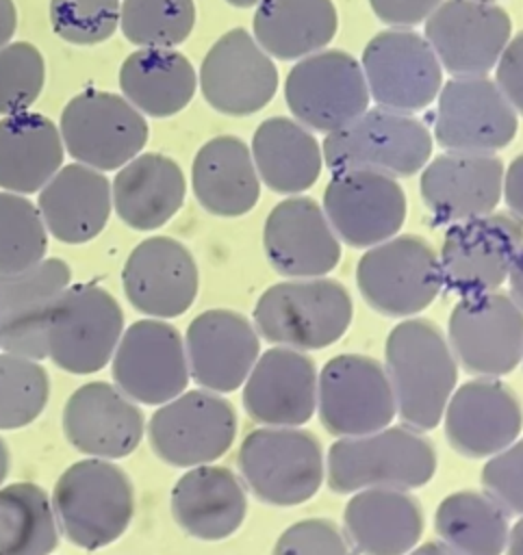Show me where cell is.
I'll return each mask as SVG.
<instances>
[{
    "instance_id": "42",
    "label": "cell",
    "mask_w": 523,
    "mask_h": 555,
    "mask_svg": "<svg viewBox=\"0 0 523 555\" xmlns=\"http://www.w3.org/2000/svg\"><path fill=\"white\" fill-rule=\"evenodd\" d=\"M50 397V377L39 360L0 353V429H20L37 421Z\"/></svg>"
},
{
    "instance_id": "31",
    "label": "cell",
    "mask_w": 523,
    "mask_h": 555,
    "mask_svg": "<svg viewBox=\"0 0 523 555\" xmlns=\"http://www.w3.org/2000/svg\"><path fill=\"white\" fill-rule=\"evenodd\" d=\"M343 531L360 555H406L423 533V507L410 490H358L345 505Z\"/></svg>"
},
{
    "instance_id": "41",
    "label": "cell",
    "mask_w": 523,
    "mask_h": 555,
    "mask_svg": "<svg viewBox=\"0 0 523 555\" xmlns=\"http://www.w3.org/2000/svg\"><path fill=\"white\" fill-rule=\"evenodd\" d=\"M193 0H124L119 26L139 48H176L193 30Z\"/></svg>"
},
{
    "instance_id": "37",
    "label": "cell",
    "mask_w": 523,
    "mask_h": 555,
    "mask_svg": "<svg viewBox=\"0 0 523 555\" xmlns=\"http://www.w3.org/2000/svg\"><path fill=\"white\" fill-rule=\"evenodd\" d=\"M254 39L280 61L304 59L326 48L339 26L332 0H260Z\"/></svg>"
},
{
    "instance_id": "30",
    "label": "cell",
    "mask_w": 523,
    "mask_h": 555,
    "mask_svg": "<svg viewBox=\"0 0 523 555\" xmlns=\"http://www.w3.org/2000/svg\"><path fill=\"white\" fill-rule=\"evenodd\" d=\"M37 208L48 234L56 241L87 243L104 230L111 217V182L89 165H65L39 191Z\"/></svg>"
},
{
    "instance_id": "53",
    "label": "cell",
    "mask_w": 523,
    "mask_h": 555,
    "mask_svg": "<svg viewBox=\"0 0 523 555\" xmlns=\"http://www.w3.org/2000/svg\"><path fill=\"white\" fill-rule=\"evenodd\" d=\"M406 555H456L454 551H449L441 540L438 542H425L421 546H414L412 551H408Z\"/></svg>"
},
{
    "instance_id": "33",
    "label": "cell",
    "mask_w": 523,
    "mask_h": 555,
    "mask_svg": "<svg viewBox=\"0 0 523 555\" xmlns=\"http://www.w3.org/2000/svg\"><path fill=\"white\" fill-rule=\"evenodd\" d=\"M191 184L200 206L217 217H241L260 195L252 152L239 137H215L204 143L193 158Z\"/></svg>"
},
{
    "instance_id": "5",
    "label": "cell",
    "mask_w": 523,
    "mask_h": 555,
    "mask_svg": "<svg viewBox=\"0 0 523 555\" xmlns=\"http://www.w3.org/2000/svg\"><path fill=\"white\" fill-rule=\"evenodd\" d=\"M241 479L263 503L291 507L317 494L326 479L321 442L302 427H258L237 455Z\"/></svg>"
},
{
    "instance_id": "40",
    "label": "cell",
    "mask_w": 523,
    "mask_h": 555,
    "mask_svg": "<svg viewBox=\"0 0 523 555\" xmlns=\"http://www.w3.org/2000/svg\"><path fill=\"white\" fill-rule=\"evenodd\" d=\"M48 230L39 208L20 193L0 191V275L30 269L46 258Z\"/></svg>"
},
{
    "instance_id": "4",
    "label": "cell",
    "mask_w": 523,
    "mask_h": 555,
    "mask_svg": "<svg viewBox=\"0 0 523 555\" xmlns=\"http://www.w3.org/2000/svg\"><path fill=\"white\" fill-rule=\"evenodd\" d=\"M52 507L65 538L98 551L124 535L135 514V488L111 460L87 457L67 466L54 483Z\"/></svg>"
},
{
    "instance_id": "16",
    "label": "cell",
    "mask_w": 523,
    "mask_h": 555,
    "mask_svg": "<svg viewBox=\"0 0 523 555\" xmlns=\"http://www.w3.org/2000/svg\"><path fill=\"white\" fill-rule=\"evenodd\" d=\"M360 67L375 104L399 113L425 108L443 87V67L432 46L404 28L378 33L367 43Z\"/></svg>"
},
{
    "instance_id": "52",
    "label": "cell",
    "mask_w": 523,
    "mask_h": 555,
    "mask_svg": "<svg viewBox=\"0 0 523 555\" xmlns=\"http://www.w3.org/2000/svg\"><path fill=\"white\" fill-rule=\"evenodd\" d=\"M506 555H523V516L510 527L508 533V544H506Z\"/></svg>"
},
{
    "instance_id": "24",
    "label": "cell",
    "mask_w": 523,
    "mask_h": 555,
    "mask_svg": "<svg viewBox=\"0 0 523 555\" xmlns=\"http://www.w3.org/2000/svg\"><path fill=\"white\" fill-rule=\"evenodd\" d=\"M63 434L87 457L119 460L139 447L145 434V418L137 401L115 384L89 382L67 397Z\"/></svg>"
},
{
    "instance_id": "45",
    "label": "cell",
    "mask_w": 523,
    "mask_h": 555,
    "mask_svg": "<svg viewBox=\"0 0 523 555\" xmlns=\"http://www.w3.org/2000/svg\"><path fill=\"white\" fill-rule=\"evenodd\" d=\"M271 555H356V551L332 520L306 518L282 531Z\"/></svg>"
},
{
    "instance_id": "38",
    "label": "cell",
    "mask_w": 523,
    "mask_h": 555,
    "mask_svg": "<svg viewBox=\"0 0 523 555\" xmlns=\"http://www.w3.org/2000/svg\"><path fill=\"white\" fill-rule=\"evenodd\" d=\"M510 516L480 490L447 494L434 516L438 540L456 555H503L510 533Z\"/></svg>"
},
{
    "instance_id": "3",
    "label": "cell",
    "mask_w": 523,
    "mask_h": 555,
    "mask_svg": "<svg viewBox=\"0 0 523 555\" xmlns=\"http://www.w3.org/2000/svg\"><path fill=\"white\" fill-rule=\"evenodd\" d=\"M354 304L332 278H286L269 286L254 306L258 336L278 347L315 351L336 343L352 325Z\"/></svg>"
},
{
    "instance_id": "2",
    "label": "cell",
    "mask_w": 523,
    "mask_h": 555,
    "mask_svg": "<svg viewBox=\"0 0 523 555\" xmlns=\"http://www.w3.org/2000/svg\"><path fill=\"white\" fill-rule=\"evenodd\" d=\"M436 473V449L423 431L408 425L345 436L332 442L326 460V481L339 494L369 488L414 490Z\"/></svg>"
},
{
    "instance_id": "13",
    "label": "cell",
    "mask_w": 523,
    "mask_h": 555,
    "mask_svg": "<svg viewBox=\"0 0 523 555\" xmlns=\"http://www.w3.org/2000/svg\"><path fill=\"white\" fill-rule=\"evenodd\" d=\"M293 117L317 132H332L369 108L362 67L343 50H319L299 59L284 82Z\"/></svg>"
},
{
    "instance_id": "18",
    "label": "cell",
    "mask_w": 523,
    "mask_h": 555,
    "mask_svg": "<svg viewBox=\"0 0 523 555\" xmlns=\"http://www.w3.org/2000/svg\"><path fill=\"white\" fill-rule=\"evenodd\" d=\"M510 33V15L490 0H443L425 20V39L454 78L486 76Z\"/></svg>"
},
{
    "instance_id": "46",
    "label": "cell",
    "mask_w": 523,
    "mask_h": 555,
    "mask_svg": "<svg viewBox=\"0 0 523 555\" xmlns=\"http://www.w3.org/2000/svg\"><path fill=\"white\" fill-rule=\"evenodd\" d=\"M482 486L508 516H523V438L486 460Z\"/></svg>"
},
{
    "instance_id": "17",
    "label": "cell",
    "mask_w": 523,
    "mask_h": 555,
    "mask_svg": "<svg viewBox=\"0 0 523 555\" xmlns=\"http://www.w3.org/2000/svg\"><path fill=\"white\" fill-rule=\"evenodd\" d=\"M516 126V111L486 76H458L438 91L434 137L449 152L493 154L510 145Z\"/></svg>"
},
{
    "instance_id": "48",
    "label": "cell",
    "mask_w": 523,
    "mask_h": 555,
    "mask_svg": "<svg viewBox=\"0 0 523 555\" xmlns=\"http://www.w3.org/2000/svg\"><path fill=\"white\" fill-rule=\"evenodd\" d=\"M443 0H369L378 20L388 26H414L425 22Z\"/></svg>"
},
{
    "instance_id": "26",
    "label": "cell",
    "mask_w": 523,
    "mask_h": 555,
    "mask_svg": "<svg viewBox=\"0 0 523 555\" xmlns=\"http://www.w3.org/2000/svg\"><path fill=\"white\" fill-rule=\"evenodd\" d=\"M72 271L61 258H43L26 271L0 275V347L33 360L48 358L50 314L69 286Z\"/></svg>"
},
{
    "instance_id": "32",
    "label": "cell",
    "mask_w": 523,
    "mask_h": 555,
    "mask_svg": "<svg viewBox=\"0 0 523 555\" xmlns=\"http://www.w3.org/2000/svg\"><path fill=\"white\" fill-rule=\"evenodd\" d=\"M184 193L180 165L156 152L137 154L111 182L113 210L128 228L141 232L165 225L180 210Z\"/></svg>"
},
{
    "instance_id": "14",
    "label": "cell",
    "mask_w": 523,
    "mask_h": 555,
    "mask_svg": "<svg viewBox=\"0 0 523 555\" xmlns=\"http://www.w3.org/2000/svg\"><path fill=\"white\" fill-rule=\"evenodd\" d=\"M111 373L132 401L161 405L184 392L191 379L184 336L165 319L135 321L117 343Z\"/></svg>"
},
{
    "instance_id": "56",
    "label": "cell",
    "mask_w": 523,
    "mask_h": 555,
    "mask_svg": "<svg viewBox=\"0 0 523 555\" xmlns=\"http://www.w3.org/2000/svg\"><path fill=\"white\" fill-rule=\"evenodd\" d=\"M490 2H493V0H490Z\"/></svg>"
},
{
    "instance_id": "22",
    "label": "cell",
    "mask_w": 523,
    "mask_h": 555,
    "mask_svg": "<svg viewBox=\"0 0 523 555\" xmlns=\"http://www.w3.org/2000/svg\"><path fill=\"white\" fill-rule=\"evenodd\" d=\"M184 349L191 379L219 395L239 390L260 356V336L237 310L200 312L187 327Z\"/></svg>"
},
{
    "instance_id": "8",
    "label": "cell",
    "mask_w": 523,
    "mask_h": 555,
    "mask_svg": "<svg viewBox=\"0 0 523 555\" xmlns=\"http://www.w3.org/2000/svg\"><path fill=\"white\" fill-rule=\"evenodd\" d=\"M124 334V310L98 284H69L48 323V358L65 373L89 375L102 371Z\"/></svg>"
},
{
    "instance_id": "10",
    "label": "cell",
    "mask_w": 523,
    "mask_h": 555,
    "mask_svg": "<svg viewBox=\"0 0 523 555\" xmlns=\"http://www.w3.org/2000/svg\"><path fill=\"white\" fill-rule=\"evenodd\" d=\"M237 412L213 390H184L158 405L148 423V440L158 460L178 468L213 464L232 447Z\"/></svg>"
},
{
    "instance_id": "11",
    "label": "cell",
    "mask_w": 523,
    "mask_h": 555,
    "mask_svg": "<svg viewBox=\"0 0 523 555\" xmlns=\"http://www.w3.org/2000/svg\"><path fill=\"white\" fill-rule=\"evenodd\" d=\"M59 132L63 147L98 171L124 167L148 141L143 113L124 95L98 89H87L65 104Z\"/></svg>"
},
{
    "instance_id": "1",
    "label": "cell",
    "mask_w": 523,
    "mask_h": 555,
    "mask_svg": "<svg viewBox=\"0 0 523 555\" xmlns=\"http://www.w3.org/2000/svg\"><path fill=\"white\" fill-rule=\"evenodd\" d=\"M384 369L401 423L434 429L458 384V362L443 330L428 319L399 321L386 338Z\"/></svg>"
},
{
    "instance_id": "49",
    "label": "cell",
    "mask_w": 523,
    "mask_h": 555,
    "mask_svg": "<svg viewBox=\"0 0 523 555\" xmlns=\"http://www.w3.org/2000/svg\"><path fill=\"white\" fill-rule=\"evenodd\" d=\"M501 197L506 199L510 215L523 225V154H519L503 171Z\"/></svg>"
},
{
    "instance_id": "9",
    "label": "cell",
    "mask_w": 523,
    "mask_h": 555,
    "mask_svg": "<svg viewBox=\"0 0 523 555\" xmlns=\"http://www.w3.org/2000/svg\"><path fill=\"white\" fill-rule=\"evenodd\" d=\"M447 343L475 377H503L523 360V308L510 293L462 295L449 312Z\"/></svg>"
},
{
    "instance_id": "28",
    "label": "cell",
    "mask_w": 523,
    "mask_h": 555,
    "mask_svg": "<svg viewBox=\"0 0 523 555\" xmlns=\"http://www.w3.org/2000/svg\"><path fill=\"white\" fill-rule=\"evenodd\" d=\"M503 163L493 154L447 152L421 173V197L436 221L460 223L497 208Z\"/></svg>"
},
{
    "instance_id": "39",
    "label": "cell",
    "mask_w": 523,
    "mask_h": 555,
    "mask_svg": "<svg viewBox=\"0 0 523 555\" xmlns=\"http://www.w3.org/2000/svg\"><path fill=\"white\" fill-rule=\"evenodd\" d=\"M52 496L37 483L0 488V555H50L59 544Z\"/></svg>"
},
{
    "instance_id": "35",
    "label": "cell",
    "mask_w": 523,
    "mask_h": 555,
    "mask_svg": "<svg viewBox=\"0 0 523 555\" xmlns=\"http://www.w3.org/2000/svg\"><path fill=\"white\" fill-rule=\"evenodd\" d=\"M124 98L150 117L180 113L197 89L189 59L174 48H139L119 67Z\"/></svg>"
},
{
    "instance_id": "7",
    "label": "cell",
    "mask_w": 523,
    "mask_h": 555,
    "mask_svg": "<svg viewBox=\"0 0 523 555\" xmlns=\"http://www.w3.org/2000/svg\"><path fill=\"white\" fill-rule=\"evenodd\" d=\"M356 284L362 299L378 312L408 319L425 310L443 288L434 247L414 234H395L360 256Z\"/></svg>"
},
{
    "instance_id": "51",
    "label": "cell",
    "mask_w": 523,
    "mask_h": 555,
    "mask_svg": "<svg viewBox=\"0 0 523 555\" xmlns=\"http://www.w3.org/2000/svg\"><path fill=\"white\" fill-rule=\"evenodd\" d=\"M508 284H510V295L514 297V301L523 308V245L512 262L510 275H508Z\"/></svg>"
},
{
    "instance_id": "44",
    "label": "cell",
    "mask_w": 523,
    "mask_h": 555,
    "mask_svg": "<svg viewBox=\"0 0 523 555\" xmlns=\"http://www.w3.org/2000/svg\"><path fill=\"white\" fill-rule=\"evenodd\" d=\"M119 7V0H50V24L61 39L93 46L117 30Z\"/></svg>"
},
{
    "instance_id": "25",
    "label": "cell",
    "mask_w": 523,
    "mask_h": 555,
    "mask_svg": "<svg viewBox=\"0 0 523 555\" xmlns=\"http://www.w3.org/2000/svg\"><path fill=\"white\" fill-rule=\"evenodd\" d=\"M269 264L284 278H321L341 260V241L323 208L304 195L271 208L263 230Z\"/></svg>"
},
{
    "instance_id": "20",
    "label": "cell",
    "mask_w": 523,
    "mask_h": 555,
    "mask_svg": "<svg viewBox=\"0 0 523 555\" xmlns=\"http://www.w3.org/2000/svg\"><path fill=\"white\" fill-rule=\"evenodd\" d=\"M441 421L454 451L488 460L519 438L523 403L499 377H473L451 392Z\"/></svg>"
},
{
    "instance_id": "50",
    "label": "cell",
    "mask_w": 523,
    "mask_h": 555,
    "mask_svg": "<svg viewBox=\"0 0 523 555\" xmlns=\"http://www.w3.org/2000/svg\"><path fill=\"white\" fill-rule=\"evenodd\" d=\"M17 26V9L13 0H0V48L7 46Z\"/></svg>"
},
{
    "instance_id": "12",
    "label": "cell",
    "mask_w": 523,
    "mask_h": 555,
    "mask_svg": "<svg viewBox=\"0 0 523 555\" xmlns=\"http://www.w3.org/2000/svg\"><path fill=\"white\" fill-rule=\"evenodd\" d=\"M321 425L339 438L382 429L397 416L386 369L362 353H341L323 364L317 379Z\"/></svg>"
},
{
    "instance_id": "34",
    "label": "cell",
    "mask_w": 523,
    "mask_h": 555,
    "mask_svg": "<svg viewBox=\"0 0 523 555\" xmlns=\"http://www.w3.org/2000/svg\"><path fill=\"white\" fill-rule=\"evenodd\" d=\"M63 165V139L41 113H13L0 119V189L30 195Z\"/></svg>"
},
{
    "instance_id": "19",
    "label": "cell",
    "mask_w": 523,
    "mask_h": 555,
    "mask_svg": "<svg viewBox=\"0 0 523 555\" xmlns=\"http://www.w3.org/2000/svg\"><path fill=\"white\" fill-rule=\"evenodd\" d=\"M323 212L339 241L367 249L395 236L406 221L401 184L380 171H334L323 191Z\"/></svg>"
},
{
    "instance_id": "29",
    "label": "cell",
    "mask_w": 523,
    "mask_h": 555,
    "mask_svg": "<svg viewBox=\"0 0 523 555\" xmlns=\"http://www.w3.org/2000/svg\"><path fill=\"white\" fill-rule=\"evenodd\" d=\"M247 494L226 466L189 468L171 490V516L191 538L215 542L230 538L245 520Z\"/></svg>"
},
{
    "instance_id": "6",
    "label": "cell",
    "mask_w": 523,
    "mask_h": 555,
    "mask_svg": "<svg viewBox=\"0 0 523 555\" xmlns=\"http://www.w3.org/2000/svg\"><path fill=\"white\" fill-rule=\"evenodd\" d=\"M321 152L332 171L369 169L408 178L428 163L432 137L410 113L375 106L328 132Z\"/></svg>"
},
{
    "instance_id": "55",
    "label": "cell",
    "mask_w": 523,
    "mask_h": 555,
    "mask_svg": "<svg viewBox=\"0 0 523 555\" xmlns=\"http://www.w3.org/2000/svg\"><path fill=\"white\" fill-rule=\"evenodd\" d=\"M226 2H230L232 7H252V4H258L260 0H226Z\"/></svg>"
},
{
    "instance_id": "47",
    "label": "cell",
    "mask_w": 523,
    "mask_h": 555,
    "mask_svg": "<svg viewBox=\"0 0 523 555\" xmlns=\"http://www.w3.org/2000/svg\"><path fill=\"white\" fill-rule=\"evenodd\" d=\"M495 67V85L512 108L523 115V30L506 43Z\"/></svg>"
},
{
    "instance_id": "54",
    "label": "cell",
    "mask_w": 523,
    "mask_h": 555,
    "mask_svg": "<svg viewBox=\"0 0 523 555\" xmlns=\"http://www.w3.org/2000/svg\"><path fill=\"white\" fill-rule=\"evenodd\" d=\"M9 449H7V442L2 440V436H0V488H2V481H4V477H7V473H9Z\"/></svg>"
},
{
    "instance_id": "21",
    "label": "cell",
    "mask_w": 523,
    "mask_h": 555,
    "mask_svg": "<svg viewBox=\"0 0 523 555\" xmlns=\"http://www.w3.org/2000/svg\"><path fill=\"white\" fill-rule=\"evenodd\" d=\"M200 89L215 111L243 117L271 102L278 69L245 28H232L206 52L200 65Z\"/></svg>"
},
{
    "instance_id": "57",
    "label": "cell",
    "mask_w": 523,
    "mask_h": 555,
    "mask_svg": "<svg viewBox=\"0 0 523 555\" xmlns=\"http://www.w3.org/2000/svg\"><path fill=\"white\" fill-rule=\"evenodd\" d=\"M521 362H523V360H521Z\"/></svg>"
},
{
    "instance_id": "27",
    "label": "cell",
    "mask_w": 523,
    "mask_h": 555,
    "mask_svg": "<svg viewBox=\"0 0 523 555\" xmlns=\"http://www.w3.org/2000/svg\"><path fill=\"white\" fill-rule=\"evenodd\" d=\"M319 371L306 351L278 347L263 351L243 382V405L267 427H299L317 412Z\"/></svg>"
},
{
    "instance_id": "23",
    "label": "cell",
    "mask_w": 523,
    "mask_h": 555,
    "mask_svg": "<svg viewBox=\"0 0 523 555\" xmlns=\"http://www.w3.org/2000/svg\"><path fill=\"white\" fill-rule=\"evenodd\" d=\"M122 284L128 304L150 319H176L197 297V264L176 238L150 236L126 258Z\"/></svg>"
},
{
    "instance_id": "36",
    "label": "cell",
    "mask_w": 523,
    "mask_h": 555,
    "mask_svg": "<svg viewBox=\"0 0 523 555\" xmlns=\"http://www.w3.org/2000/svg\"><path fill=\"white\" fill-rule=\"evenodd\" d=\"M250 152L258 178L284 195L310 189L323 167V152L312 132L289 117L265 119L254 132Z\"/></svg>"
},
{
    "instance_id": "43",
    "label": "cell",
    "mask_w": 523,
    "mask_h": 555,
    "mask_svg": "<svg viewBox=\"0 0 523 555\" xmlns=\"http://www.w3.org/2000/svg\"><path fill=\"white\" fill-rule=\"evenodd\" d=\"M46 65L41 52L28 41L0 48V115L26 111L41 93Z\"/></svg>"
},
{
    "instance_id": "15",
    "label": "cell",
    "mask_w": 523,
    "mask_h": 555,
    "mask_svg": "<svg viewBox=\"0 0 523 555\" xmlns=\"http://www.w3.org/2000/svg\"><path fill=\"white\" fill-rule=\"evenodd\" d=\"M521 245L523 225L510 212L451 223L438 254L443 286L458 295L497 291L508 282Z\"/></svg>"
}]
</instances>
